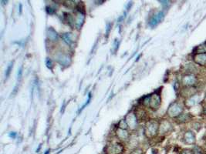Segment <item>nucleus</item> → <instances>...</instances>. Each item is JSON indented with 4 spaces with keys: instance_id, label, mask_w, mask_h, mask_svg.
I'll list each match as a JSON object with an SVG mask.
<instances>
[{
    "instance_id": "f257e3e1",
    "label": "nucleus",
    "mask_w": 206,
    "mask_h": 154,
    "mask_svg": "<svg viewBox=\"0 0 206 154\" xmlns=\"http://www.w3.org/2000/svg\"><path fill=\"white\" fill-rule=\"evenodd\" d=\"M184 106L179 102H174L167 109V115L172 118H177L182 114Z\"/></svg>"
},
{
    "instance_id": "7ed1b4c3",
    "label": "nucleus",
    "mask_w": 206,
    "mask_h": 154,
    "mask_svg": "<svg viewBox=\"0 0 206 154\" xmlns=\"http://www.w3.org/2000/svg\"><path fill=\"white\" fill-rule=\"evenodd\" d=\"M181 82H182V84L184 86L191 87L197 83L198 79L194 74H187L185 76H183Z\"/></svg>"
},
{
    "instance_id": "2eb2a0df",
    "label": "nucleus",
    "mask_w": 206,
    "mask_h": 154,
    "mask_svg": "<svg viewBox=\"0 0 206 154\" xmlns=\"http://www.w3.org/2000/svg\"><path fill=\"white\" fill-rule=\"evenodd\" d=\"M62 38H63L65 43L70 46H71L74 43V37L72 33H63L62 35Z\"/></svg>"
},
{
    "instance_id": "412c9836",
    "label": "nucleus",
    "mask_w": 206,
    "mask_h": 154,
    "mask_svg": "<svg viewBox=\"0 0 206 154\" xmlns=\"http://www.w3.org/2000/svg\"><path fill=\"white\" fill-rule=\"evenodd\" d=\"M118 127H119V129H122V130H126V129L128 127L127 122H126V120H120V123H119V124H118Z\"/></svg>"
},
{
    "instance_id": "4be33fe9",
    "label": "nucleus",
    "mask_w": 206,
    "mask_h": 154,
    "mask_svg": "<svg viewBox=\"0 0 206 154\" xmlns=\"http://www.w3.org/2000/svg\"><path fill=\"white\" fill-rule=\"evenodd\" d=\"M150 96H145L144 98V100H143V104L145 106H150Z\"/></svg>"
},
{
    "instance_id": "9d476101",
    "label": "nucleus",
    "mask_w": 206,
    "mask_h": 154,
    "mask_svg": "<svg viewBox=\"0 0 206 154\" xmlns=\"http://www.w3.org/2000/svg\"><path fill=\"white\" fill-rule=\"evenodd\" d=\"M172 130V126L171 123L168 122L167 120H163L161 121V124L159 125V133L161 134H165L168 133Z\"/></svg>"
},
{
    "instance_id": "393cba45",
    "label": "nucleus",
    "mask_w": 206,
    "mask_h": 154,
    "mask_svg": "<svg viewBox=\"0 0 206 154\" xmlns=\"http://www.w3.org/2000/svg\"><path fill=\"white\" fill-rule=\"evenodd\" d=\"M46 66H47L48 68L52 69V67H53V62H52L51 60H49V59L46 60Z\"/></svg>"
},
{
    "instance_id": "6e6552de",
    "label": "nucleus",
    "mask_w": 206,
    "mask_h": 154,
    "mask_svg": "<svg viewBox=\"0 0 206 154\" xmlns=\"http://www.w3.org/2000/svg\"><path fill=\"white\" fill-rule=\"evenodd\" d=\"M126 122L127 123V126L131 130H135L137 126V118L136 116V114L129 113L126 117Z\"/></svg>"
},
{
    "instance_id": "20e7f679",
    "label": "nucleus",
    "mask_w": 206,
    "mask_h": 154,
    "mask_svg": "<svg viewBox=\"0 0 206 154\" xmlns=\"http://www.w3.org/2000/svg\"><path fill=\"white\" fill-rule=\"evenodd\" d=\"M55 58H56V61L63 66H69L70 64L71 59L67 54L59 52L55 55Z\"/></svg>"
},
{
    "instance_id": "a878e982",
    "label": "nucleus",
    "mask_w": 206,
    "mask_h": 154,
    "mask_svg": "<svg viewBox=\"0 0 206 154\" xmlns=\"http://www.w3.org/2000/svg\"><path fill=\"white\" fill-rule=\"evenodd\" d=\"M131 154H142V151L141 150H134L133 152L131 153Z\"/></svg>"
},
{
    "instance_id": "b1692460",
    "label": "nucleus",
    "mask_w": 206,
    "mask_h": 154,
    "mask_svg": "<svg viewBox=\"0 0 206 154\" xmlns=\"http://www.w3.org/2000/svg\"><path fill=\"white\" fill-rule=\"evenodd\" d=\"M180 154H194L193 151L191 150H183Z\"/></svg>"
},
{
    "instance_id": "a211bd4d",
    "label": "nucleus",
    "mask_w": 206,
    "mask_h": 154,
    "mask_svg": "<svg viewBox=\"0 0 206 154\" xmlns=\"http://www.w3.org/2000/svg\"><path fill=\"white\" fill-rule=\"evenodd\" d=\"M195 53H206V42L201 44V45L197 46V47L195 49Z\"/></svg>"
},
{
    "instance_id": "6ab92c4d",
    "label": "nucleus",
    "mask_w": 206,
    "mask_h": 154,
    "mask_svg": "<svg viewBox=\"0 0 206 154\" xmlns=\"http://www.w3.org/2000/svg\"><path fill=\"white\" fill-rule=\"evenodd\" d=\"M189 119H191V116L189 113H185V114H181L178 117H177V120L179 121L180 123H185L187 122Z\"/></svg>"
},
{
    "instance_id": "423d86ee",
    "label": "nucleus",
    "mask_w": 206,
    "mask_h": 154,
    "mask_svg": "<svg viewBox=\"0 0 206 154\" xmlns=\"http://www.w3.org/2000/svg\"><path fill=\"white\" fill-rule=\"evenodd\" d=\"M165 14L162 11H160L157 13H156L155 15H154L152 17L150 18V21H149V26L150 27H155L159 24L161 22V20L164 19Z\"/></svg>"
},
{
    "instance_id": "5701e85b",
    "label": "nucleus",
    "mask_w": 206,
    "mask_h": 154,
    "mask_svg": "<svg viewBox=\"0 0 206 154\" xmlns=\"http://www.w3.org/2000/svg\"><path fill=\"white\" fill-rule=\"evenodd\" d=\"M12 69H13V62H11L10 64H9V66H8V68H7V70H6V77H8L9 76V74H10L11 73V70H12Z\"/></svg>"
},
{
    "instance_id": "aec40b11",
    "label": "nucleus",
    "mask_w": 206,
    "mask_h": 154,
    "mask_svg": "<svg viewBox=\"0 0 206 154\" xmlns=\"http://www.w3.org/2000/svg\"><path fill=\"white\" fill-rule=\"evenodd\" d=\"M136 116H137V120H144L145 118L147 117L146 113L142 110V109H139L137 111V114H136Z\"/></svg>"
},
{
    "instance_id": "dca6fc26",
    "label": "nucleus",
    "mask_w": 206,
    "mask_h": 154,
    "mask_svg": "<svg viewBox=\"0 0 206 154\" xmlns=\"http://www.w3.org/2000/svg\"><path fill=\"white\" fill-rule=\"evenodd\" d=\"M117 136L121 140H126L128 138L129 135L128 133L125 130H122V129H118L117 130Z\"/></svg>"
},
{
    "instance_id": "9b49d317",
    "label": "nucleus",
    "mask_w": 206,
    "mask_h": 154,
    "mask_svg": "<svg viewBox=\"0 0 206 154\" xmlns=\"http://www.w3.org/2000/svg\"><path fill=\"white\" fill-rule=\"evenodd\" d=\"M194 62L197 65L205 66H206V53L195 54L193 56Z\"/></svg>"
},
{
    "instance_id": "bb28decb",
    "label": "nucleus",
    "mask_w": 206,
    "mask_h": 154,
    "mask_svg": "<svg viewBox=\"0 0 206 154\" xmlns=\"http://www.w3.org/2000/svg\"><path fill=\"white\" fill-rule=\"evenodd\" d=\"M9 136H10L11 138L14 139V138H15V136H16V133H15V132H11V133H9Z\"/></svg>"
},
{
    "instance_id": "39448f33",
    "label": "nucleus",
    "mask_w": 206,
    "mask_h": 154,
    "mask_svg": "<svg viewBox=\"0 0 206 154\" xmlns=\"http://www.w3.org/2000/svg\"><path fill=\"white\" fill-rule=\"evenodd\" d=\"M124 150L123 146L120 144H114L108 145L106 151L108 154H120Z\"/></svg>"
},
{
    "instance_id": "f3484780",
    "label": "nucleus",
    "mask_w": 206,
    "mask_h": 154,
    "mask_svg": "<svg viewBox=\"0 0 206 154\" xmlns=\"http://www.w3.org/2000/svg\"><path fill=\"white\" fill-rule=\"evenodd\" d=\"M48 38L51 41H57L58 39V34L53 29L49 28L48 29Z\"/></svg>"
},
{
    "instance_id": "1a4fd4ad",
    "label": "nucleus",
    "mask_w": 206,
    "mask_h": 154,
    "mask_svg": "<svg viewBox=\"0 0 206 154\" xmlns=\"http://www.w3.org/2000/svg\"><path fill=\"white\" fill-rule=\"evenodd\" d=\"M84 19H85V15L84 13L78 12L73 16V24L77 29L81 28L82 25L84 24Z\"/></svg>"
},
{
    "instance_id": "c85d7f7f",
    "label": "nucleus",
    "mask_w": 206,
    "mask_h": 154,
    "mask_svg": "<svg viewBox=\"0 0 206 154\" xmlns=\"http://www.w3.org/2000/svg\"><path fill=\"white\" fill-rule=\"evenodd\" d=\"M195 154H202V153H196Z\"/></svg>"
},
{
    "instance_id": "f03ea898",
    "label": "nucleus",
    "mask_w": 206,
    "mask_h": 154,
    "mask_svg": "<svg viewBox=\"0 0 206 154\" xmlns=\"http://www.w3.org/2000/svg\"><path fill=\"white\" fill-rule=\"evenodd\" d=\"M159 130V125L155 120H150L145 125L144 133L149 138H152L157 135V131Z\"/></svg>"
},
{
    "instance_id": "4468645a",
    "label": "nucleus",
    "mask_w": 206,
    "mask_h": 154,
    "mask_svg": "<svg viewBox=\"0 0 206 154\" xmlns=\"http://www.w3.org/2000/svg\"><path fill=\"white\" fill-rule=\"evenodd\" d=\"M195 92L196 90L193 86H191V87L185 86V88L183 90L182 92H181V94L183 95V96H185V97H187V98L188 99L191 97V96H193L194 95H195Z\"/></svg>"
},
{
    "instance_id": "cd10ccee",
    "label": "nucleus",
    "mask_w": 206,
    "mask_h": 154,
    "mask_svg": "<svg viewBox=\"0 0 206 154\" xmlns=\"http://www.w3.org/2000/svg\"><path fill=\"white\" fill-rule=\"evenodd\" d=\"M202 113L206 116V105L203 107V111H202Z\"/></svg>"
},
{
    "instance_id": "0eeeda50",
    "label": "nucleus",
    "mask_w": 206,
    "mask_h": 154,
    "mask_svg": "<svg viewBox=\"0 0 206 154\" xmlns=\"http://www.w3.org/2000/svg\"><path fill=\"white\" fill-rule=\"evenodd\" d=\"M161 96L158 93H154L150 96V106H149L153 109H158V107L161 105Z\"/></svg>"
},
{
    "instance_id": "f8f14e48",
    "label": "nucleus",
    "mask_w": 206,
    "mask_h": 154,
    "mask_svg": "<svg viewBox=\"0 0 206 154\" xmlns=\"http://www.w3.org/2000/svg\"><path fill=\"white\" fill-rule=\"evenodd\" d=\"M200 101V96L198 95H194L193 96H191L190 98L187 99L186 102H185V105L188 108L197 105L198 103H199Z\"/></svg>"
},
{
    "instance_id": "ddd939ff",
    "label": "nucleus",
    "mask_w": 206,
    "mask_h": 154,
    "mask_svg": "<svg viewBox=\"0 0 206 154\" xmlns=\"http://www.w3.org/2000/svg\"><path fill=\"white\" fill-rule=\"evenodd\" d=\"M184 139H185V142L187 144H189V145H192L195 143V136L194 134L191 131H188L186 133H185V136H184Z\"/></svg>"
}]
</instances>
